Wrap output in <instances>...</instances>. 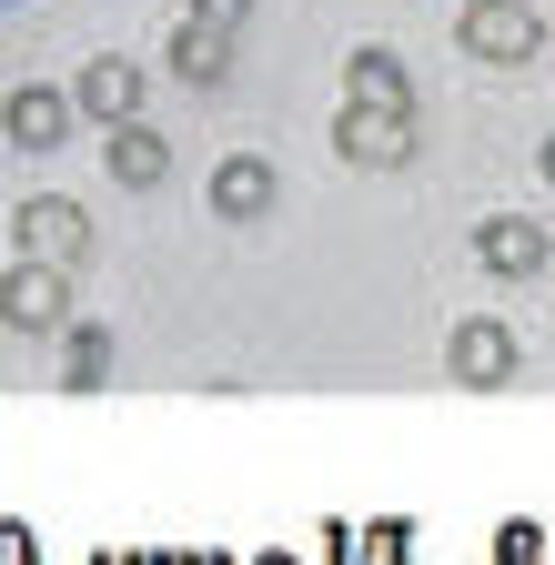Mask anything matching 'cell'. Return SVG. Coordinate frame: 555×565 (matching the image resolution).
I'll return each instance as SVG.
<instances>
[{
	"label": "cell",
	"instance_id": "8fae6325",
	"mask_svg": "<svg viewBox=\"0 0 555 565\" xmlns=\"http://www.w3.org/2000/svg\"><path fill=\"white\" fill-rule=\"evenodd\" d=\"M474 253H484V273H535V263H545V233L515 223V212H495V223L474 233Z\"/></svg>",
	"mask_w": 555,
	"mask_h": 565
},
{
	"label": "cell",
	"instance_id": "ba28073f",
	"mask_svg": "<svg viewBox=\"0 0 555 565\" xmlns=\"http://www.w3.org/2000/svg\"><path fill=\"white\" fill-rule=\"evenodd\" d=\"M0 131H11L21 152H51V141L72 131V92H11L0 102Z\"/></svg>",
	"mask_w": 555,
	"mask_h": 565
},
{
	"label": "cell",
	"instance_id": "9a60e30c",
	"mask_svg": "<svg viewBox=\"0 0 555 565\" xmlns=\"http://www.w3.org/2000/svg\"><path fill=\"white\" fill-rule=\"evenodd\" d=\"M243 11L253 0H192V21H213V31H243Z\"/></svg>",
	"mask_w": 555,
	"mask_h": 565
},
{
	"label": "cell",
	"instance_id": "30bf717a",
	"mask_svg": "<svg viewBox=\"0 0 555 565\" xmlns=\"http://www.w3.org/2000/svg\"><path fill=\"white\" fill-rule=\"evenodd\" d=\"M343 102H374V111H414V82L394 51H354L343 61Z\"/></svg>",
	"mask_w": 555,
	"mask_h": 565
},
{
	"label": "cell",
	"instance_id": "4fadbf2b",
	"mask_svg": "<svg viewBox=\"0 0 555 565\" xmlns=\"http://www.w3.org/2000/svg\"><path fill=\"white\" fill-rule=\"evenodd\" d=\"M102 374H111V333L82 323V333H72V384H102Z\"/></svg>",
	"mask_w": 555,
	"mask_h": 565
},
{
	"label": "cell",
	"instance_id": "7a4b0ae2",
	"mask_svg": "<svg viewBox=\"0 0 555 565\" xmlns=\"http://www.w3.org/2000/svg\"><path fill=\"white\" fill-rule=\"evenodd\" d=\"M333 152H343V162H364V172H394V162H414V111L343 102V121H333Z\"/></svg>",
	"mask_w": 555,
	"mask_h": 565
},
{
	"label": "cell",
	"instance_id": "5b68a950",
	"mask_svg": "<svg viewBox=\"0 0 555 565\" xmlns=\"http://www.w3.org/2000/svg\"><path fill=\"white\" fill-rule=\"evenodd\" d=\"M445 364H455V384H515V364H525V353H515V323H455V343H445Z\"/></svg>",
	"mask_w": 555,
	"mask_h": 565
},
{
	"label": "cell",
	"instance_id": "2e32d148",
	"mask_svg": "<svg viewBox=\"0 0 555 565\" xmlns=\"http://www.w3.org/2000/svg\"><path fill=\"white\" fill-rule=\"evenodd\" d=\"M0 565H41V545H31V525H0Z\"/></svg>",
	"mask_w": 555,
	"mask_h": 565
},
{
	"label": "cell",
	"instance_id": "8992f818",
	"mask_svg": "<svg viewBox=\"0 0 555 565\" xmlns=\"http://www.w3.org/2000/svg\"><path fill=\"white\" fill-rule=\"evenodd\" d=\"M72 121H102V131L142 121V71H131V61H92L82 92H72Z\"/></svg>",
	"mask_w": 555,
	"mask_h": 565
},
{
	"label": "cell",
	"instance_id": "e0dca14e",
	"mask_svg": "<svg viewBox=\"0 0 555 565\" xmlns=\"http://www.w3.org/2000/svg\"><path fill=\"white\" fill-rule=\"evenodd\" d=\"M323 545H333V565H354V535H343V525H333V535H323Z\"/></svg>",
	"mask_w": 555,
	"mask_h": 565
},
{
	"label": "cell",
	"instance_id": "5bb4252c",
	"mask_svg": "<svg viewBox=\"0 0 555 565\" xmlns=\"http://www.w3.org/2000/svg\"><path fill=\"white\" fill-rule=\"evenodd\" d=\"M495 565H545V535H535V525H505V535H495Z\"/></svg>",
	"mask_w": 555,
	"mask_h": 565
},
{
	"label": "cell",
	"instance_id": "6da1fadb",
	"mask_svg": "<svg viewBox=\"0 0 555 565\" xmlns=\"http://www.w3.org/2000/svg\"><path fill=\"white\" fill-rule=\"evenodd\" d=\"M11 243H21V263H41V273H82V263H92V212L61 202V192H31V202L11 212Z\"/></svg>",
	"mask_w": 555,
	"mask_h": 565
},
{
	"label": "cell",
	"instance_id": "52a82bcc",
	"mask_svg": "<svg viewBox=\"0 0 555 565\" xmlns=\"http://www.w3.org/2000/svg\"><path fill=\"white\" fill-rule=\"evenodd\" d=\"M213 212H223V223H263V212H273V162L263 152H233L213 172Z\"/></svg>",
	"mask_w": 555,
	"mask_h": 565
},
{
	"label": "cell",
	"instance_id": "ac0fdd59",
	"mask_svg": "<svg viewBox=\"0 0 555 565\" xmlns=\"http://www.w3.org/2000/svg\"><path fill=\"white\" fill-rule=\"evenodd\" d=\"M535 172H545V182H555V141H545V152H535Z\"/></svg>",
	"mask_w": 555,
	"mask_h": 565
},
{
	"label": "cell",
	"instance_id": "277c9868",
	"mask_svg": "<svg viewBox=\"0 0 555 565\" xmlns=\"http://www.w3.org/2000/svg\"><path fill=\"white\" fill-rule=\"evenodd\" d=\"M535 41H545L535 0H465V51L474 61H525Z\"/></svg>",
	"mask_w": 555,
	"mask_h": 565
},
{
	"label": "cell",
	"instance_id": "d6986e66",
	"mask_svg": "<svg viewBox=\"0 0 555 565\" xmlns=\"http://www.w3.org/2000/svg\"><path fill=\"white\" fill-rule=\"evenodd\" d=\"M253 565H293V555H284V545H273V555H253Z\"/></svg>",
	"mask_w": 555,
	"mask_h": 565
},
{
	"label": "cell",
	"instance_id": "3957f363",
	"mask_svg": "<svg viewBox=\"0 0 555 565\" xmlns=\"http://www.w3.org/2000/svg\"><path fill=\"white\" fill-rule=\"evenodd\" d=\"M0 323H21V333H61V323H72V273L11 263V273H0Z\"/></svg>",
	"mask_w": 555,
	"mask_h": 565
},
{
	"label": "cell",
	"instance_id": "9c48e42d",
	"mask_svg": "<svg viewBox=\"0 0 555 565\" xmlns=\"http://www.w3.org/2000/svg\"><path fill=\"white\" fill-rule=\"evenodd\" d=\"M172 71H182L192 92L233 82V31H213V21H182V31H172Z\"/></svg>",
	"mask_w": 555,
	"mask_h": 565
},
{
	"label": "cell",
	"instance_id": "7c38bea8",
	"mask_svg": "<svg viewBox=\"0 0 555 565\" xmlns=\"http://www.w3.org/2000/svg\"><path fill=\"white\" fill-rule=\"evenodd\" d=\"M111 172H121L131 192H142V182H162V172H172V141H162L152 121H121V131H111Z\"/></svg>",
	"mask_w": 555,
	"mask_h": 565
}]
</instances>
